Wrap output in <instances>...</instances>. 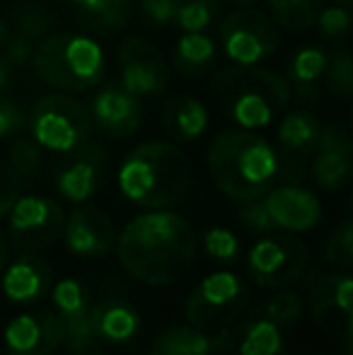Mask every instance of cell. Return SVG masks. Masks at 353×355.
Masks as SVG:
<instances>
[{
    "mask_svg": "<svg viewBox=\"0 0 353 355\" xmlns=\"http://www.w3.org/2000/svg\"><path fill=\"white\" fill-rule=\"evenodd\" d=\"M8 164L17 172V177L22 182L32 179L37 174L39 164H42V148L32 136H19L17 141H12L8 153Z\"/></svg>",
    "mask_w": 353,
    "mask_h": 355,
    "instance_id": "obj_34",
    "label": "cell"
},
{
    "mask_svg": "<svg viewBox=\"0 0 353 355\" xmlns=\"http://www.w3.org/2000/svg\"><path fill=\"white\" fill-rule=\"evenodd\" d=\"M19 196H22V179L10 167L8 159L0 157V220L10 213L12 203L17 201Z\"/></svg>",
    "mask_w": 353,
    "mask_h": 355,
    "instance_id": "obj_38",
    "label": "cell"
},
{
    "mask_svg": "<svg viewBox=\"0 0 353 355\" xmlns=\"http://www.w3.org/2000/svg\"><path fill=\"white\" fill-rule=\"evenodd\" d=\"M32 68L56 92L76 94L97 87L104 78V51L92 37L76 32L46 34L34 46Z\"/></svg>",
    "mask_w": 353,
    "mask_h": 355,
    "instance_id": "obj_5",
    "label": "cell"
},
{
    "mask_svg": "<svg viewBox=\"0 0 353 355\" xmlns=\"http://www.w3.org/2000/svg\"><path fill=\"white\" fill-rule=\"evenodd\" d=\"M325 85L327 92L334 94L336 99L346 102L353 94V61L346 51H334L327 56V68H325Z\"/></svg>",
    "mask_w": 353,
    "mask_h": 355,
    "instance_id": "obj_32",
    "label": "cell"
},
{
    "mask_svg": "<svg viewBox=\"0 0 353 355\" xmlns=\"http://www.w3.org/2000/svg\"><path fill=\"white\" fill-rule=\"evenodd\" d=\"M334 5H344V8H351L353 0H334Z\"/></svg>",
    "mask_w": 353,
    "mask_h": 355,
    "instance_id": "obj_46",
    "label": "cell"
},
{
    "mask_svg": "<svg viewBox=\"0 0 353 355\" xmlns=\"http://www.w3.org/2000/svg\"><path fill=\"white\" fill-rule=\"evenodd\" d=\"M5 263H8V244H5L3 234H0V273H3Z\"/></svg>",
    "mask_w": 353,
    "mask_h": 355,
    "instance_id": "obj_45",
    "label": "cell"
},
{
    "mask_svg": "<svg viewBox=\"0 0 353 355\" xmlns=\"http://www.w3.org/2000/svg\"><path fill=\"white\" fill-rule=\"evenodd\" d=\"M8 27L12 34H19V37L29 39V42H37V39H44L46 34H51L53 15L39 0H19L12 8V12H10Z\"/></svg>",
    "mask_w": 353,
    "mask_h": 355,
    "instance_id": "obj_29",
    "label": "cell"
},
{
    "mask_svg": "<svg viewBox=\"0 0 353 355\" xmlns=\"http://www.w3.org/2000/svg\"><path fill=\"white\" fill-rule=\"evenodd\" d=\"M92 126L107 138H128L143 123V99L121 87V83H109L92 97L87 109Z\"/></svg>",
    "mask_w": 353,
    "mask_h": 355,
    "instance_id": "obj_16",
    "label": "cell"
},
{
    "mask_svg": "<svg viewBox=\"0 0 353 355\" xmlns=\"http://www.w3.org/2000/svg\"><path fill=\"white\" fill-rule=\"evenodd\" d=\"M10 27H8V22H5L3 17H0V51H3V46L8 44V39H10Z\"/></svg>",
    "mask_w": 353,
    "mask_h": 355,
    "instance_id": "obj_44",
    "label": "cell"
},
{
    "mask_svg": "<svg viewBox=\"0 0 353 355\" xmlns=\"http://www.w3.org/2000/svg\"><path fill=\"white\" fill-rule=\"evenodd\" d=\"M0 355H3V353H0Z\"/></svg>",
    "mask_w": 353,
    "mask_h": 355,
    "instance_id": "obj_48",
    "label": "cell"
},
{
    "mask_svg": "<svg viewBox=\"0 0 353 355\" xmlns=\"http://www.w3.org/2000/svg\"><path fill=\"white\" fill-rule=\"evenodd\" d=\"M63 239L71 254L83 259H99L107 257L114 249L117 234L109 215L102 208L94 206H78L66 215L63 225Z\"/></svg>",
    "mask_w": 353,
    "mask_h": 355,
    "instance_id": "obj_20",
    "label": "cell"
},
{
    "mask_svg": "<svg viewBox=\"0 0 353 355\" xmlns=\"http://www.w3.org/2000/svg\"><path fill=\"white\" fill-rule=\"evenodd\" d=\"M310 261V249L291 232L261 237L247 254V271L259 288H283L302 276Z\"/></svg>",
    "mask_w": 353,
    "mask_h": 355,
    "instance_id": "obj_10",
    "label": "cell"
},
{
    "mask_svg": "<svg viewBox=\"0 0 353 355\" xmlns=\"http://www.w3.org/2000/svg\"><path fill=\"white\" fill-rule=\"evenodd\" d=\"M315 24L322 32V37L341 39L351 27V12H349V8H344V5H329V8L322 5V10L317 12Z\"/></svg>",
    "mask_w": 353,
    "mask_h": 355,
    "instance_id": "obj_37",
    "label": "cell"
},
{
    "mask_svg": "<svg viewBox=\"0 0 353 355\" xmlns=\"http://www.w3.org/2000/svg\"><path fill=\"white\" fill-rule=\"evenodd\" d=\"M305 302L298 293H276L264 304V319L276 324L278 329H293L300 324Z\"/></svg>",
    "mask_w": 353,
    "mask_h": 355,
    "instance_id": "obj_33",
    "label": "cell"
},
{
    "mask_svg": "<svg viewBox=\"0 0 353 355\" xmlns=\"http://www.w3.org/2000/svg\"><path fill=\"white\" fill-rule=\"evenodd\" d=\"M148 355H213V336L191 327H172L162 331Z\"/></svg>",
    "mask_w": 353,
    "mask_h": 355,
    "instance_id": "obj_28",
    "label": "cell"
},
{
    "mask_svg": "<svg viewBox=\"0 0 353 355\" xmlns=\"http://www.w3.org/2000/svg\"><path fill=\"white\" fill-rule=\"evenodd\" d=\"M24 126H27V116H24L22 109L12 99H5L0 94V141L19 133Z\"/></svg>",
    "mask_w": 353,
    "mask_h": 355,
    "instance_id": "obj_42",
    "label": "cell"
},
{
    "mask_svg": "<svg viewBox=\"0 0 353 355\" xmlns=\"http://www.w3.org/2000/svg\"><path fill=\"white\" fill-rule=\"evenodd\" d=\"M329 53L320 46H300L288 61V83L295 85V92L300 97L317 94V83L322 80L327 68Z\"/></svg>",
    "mask_w": 353,
    "mask_h": 355,
    "instance_id": "obj_27",
    "label": "cell"
},
{
    "mask_svg": "<svg viewBox=\"0 0 353 355\" xmlns=\"http://www.w3.org/2000/svg\"><path fill=\"white\" fill-rule=\"evenodd\" d=\"M94 336L104 343H128L141 331V314L123 300H102L92 304Z\"/></svg>",
    "mask_w": 353,
    "mask_h": 355,
    "instance_id": "obj_22",
    "label": "cell"
},
{
    "mask_svg": "<svg viewBox=\"0 0 353 355\" xmlns=\"http://www.w3.org/2000/svg\"><path fill=\"white\" fill-rule=\"evenodd\" d=\"M162 123L175 141L191 143L201 138L208 128V109L201 99L191 97V94H175L167 99L165 109H162Z\"/></svg>",
    "mask_w": 353,
    "mask_h": 355,
    "instance_id": "obj_23",
    "label": "cell"
},
{
    "mask_svg": "<svg viewBox=\"0 0 353 355\" xmlns=\"http://www.w3.org/2000/svg\"><path fill=\"white\" fill-rule=\"evenodd\" d=\"M218 46L206 32H184L175 46V68L184 78H198L213 66Z\"/></svg>",
    "mask_w": 353,
    "mask_h": 355,
    "instance_id": "obj_26",
    "label": "cell"
},
{
    "mask_svg": "<svg viewBox=\"0 0 353 355\" xmlns=\"http://www.w3.org/2000/svg\"><path fill=\"white\" fill-rule=\"evenodd\" d=\"M327 261L339 271H349L353 263V223L349 218L341 220L334 230H332L329 239H327Z\"/></svg>",
    "mask_w": 353,
    "mask_h": 355,
    "instance_id": "obj_35",
    "label": "cell"
},
{
    "mask_svg": "<svg viewBox=\"0 0 353 355\" xmlns=\"http://www.w3.org/2000/svg\"><path fill=\"white\" fill-rule=\"evenodd\" d=\"M320 133H322L320 119L310 112L286 114L276 128L278 143L288 150V155H298V157H305V155L315 153Z\"/></svg>",
    "mask_w": 353,
    "mask_h": 355,
    "instance_id": "obj_24",
    "label": "cell"
},
{
    "mask_svg": "<svg viewBox=\"0 0 353 355\" xmlns=\"http://www.w3.org/2000/svg\"><path fill=\"white\" fill-rule=\"evenodd\" d=\"M268 218L273 227L281 232L302 234L310 232L322 220V203L310 189H302L300 184H283L271 187L261 196Z\"/></svg>",
    "mask_w": 353,
    "mask_h": 355,
    "instance_id": "obj_17",
    "label": "cell"
},
{
    "mask_svg": "<svg viewBox=\"0 0 353 355\" xmlns=\"http://www.w3.org/2000/svg\"><path fill=\"white\" fill-rule=\"evenodd\" d=\"M29 136L42 150L68 155L89 141L92 119L83 102L66 92L44 94L27 116Z\"/></svg>",
    "mask_w": 353,
    "mask_h": 355,
    "instance_id": "obj_6",
    "label": "cell"
},
{
    "mask_svg": "<svg viewBox=\"0 0 353 355\" xmlns=\"http://www.w3.org/2000/svg\"><path fill=\"white\" fill-rule=\"evenodd\" d=\"M218 109L245 131L266 128L291 102V83L261 66H232L213 78Z\"/></svg>",
    "mask_w": 353,
    "mask_h": 355,
    "instance_id": "obj_4",
    "label": "cell"
},
{
    "mask_svg": "<svg viewBox=\"0 0 353 355\" xmlns=\"http://www.w3.org/2000/svg\"><path fill=\"white\" fill-rule=\"evenodd\" d=\"M351 288L353 281L349 271L320 273L310 288V309L317 327L325 329L329 336L351 343Z\"/></svg>",
    "mask_w": 353,
    "mask_h": 355,
    "instance_id": "obj_13",
    "label": "cell"
},
{
    "mask_svg": "<svg viewBox=\"0 0 353 355\" xmlns=\"http://www.w3.org/2000/svg\"><path fill=\"white\" fill-rule=\"evenodd\" d=\"M114 247L121 266L136 281L167 288L191 271L196 232L179 213L155 208L128 220Z\"/></svg>",
    "mask_w": 353,
    "mask_h": 355,
    "instance_id": "obj_1",
    "label": "cell"
},
{
    "mask_svg": "<svg viewBox=\"0 0 353 355\" xmlns=\"http://www.w3.org/2000/svg\"><path fill=\"white\" fill-rule=\"evenodd\" d=\"M8 218L10 244L19 254H34L49 249L63 234L66 211L49 196H19Z\"/></svg>",
    "mask_w": 353,
    "mask_h": 355,
    "instance_id": "obj_9",
    "label": "cell"
},
{
    "mask_svg": "<svg viewBox=\"0 0 353 355\" xmlns=\"http://www.w3.org/2000/svg\"><path fill=\"white\" fill-rule=\"evenodd\" d=\"M34 46L37 44L29 42V39L19 37V34H10L8 44L3 46V61L10 68H27L32 66V56H34Z\"/></svg>",
    "mask_w": 353,
    "mask_h": 355,
    "instance_id": "obj_41",
    "label": "cell"
},
{
    "mask_svg": "<svg viewBox=\"0 0 353 355\" xmlns=\"http://www.w3.org/2000/svg\"><path fill=\"white\" fill-rule=\"evenodd\" d=\"M5 355H53L63 346L61 319L51 309L17 314L5 327Z\"/></svg>",
    "mask_w": 353,
    "mask_h": 355,
    "instance_id": "obj_15",
    "label": "cell"
},
{
    "mask_svg": "<svg viewBox=\"0 0 353 355\" xmlns=\"http://www.w3.org/2000/svg\"><path fill=\"white\" fill-rule=\"evenodd\" d=\"M281 155L255 131L232 128L218 133L208 148L211 179L232 201L261 198L276 184Z\"/></svg>",
    "mask_w": 353,
    "mask_h": 355,
    "instance_id": "obj_2",
    "label": "cell"
},
{
    "mask_svg": "<svg viewBox=\"0 0 353 355\" xmlns=\"http://www.w3.org/2000/svg\"><path fill=\"white\" fill-rule=\"evenodd\" d=\"M107 174V153L99 143H85L66 155L53 184L56 191L71 203H85L99 191Z\"/></svg>",
    "mask_w": 353,
    "mask_h": 355,
    "instance_id": "obj_14",
    "label": "cell"
},
{
    "mask_svg": "<svg viewBox=\"0 0 353 355\" xmlns=\"http://www.w3.org/2000/svg\"><path fill=\"white\" fill-rule=\"evenodd\" d=\"M240 8H247V5H252V3H257V0H235Z\"/></svg>",
    "mask_w": 353,
    "mask_h": 355,
    "instance_id": "obj_47",
    "label": "cell"
},
{
    "mask_svg": "<svg viewBox=\"0 0 353 355\" xmlns=\"http://www.w3.org/2000/svg\"><path fill=\"white\" fill-rule=\"evenodd\" d=\"M51 300L56 317L63 327V346L71 355H104L102 341L94 336L92 300L85 283L78 278H63L51 285Z\"/></svg>",
    "mask_w": 353,
    "mask_h": 355,
    "instance_id": "obj_11",
    "label": "cell"
},
{
    "mask_svg": "<svg viewBox=\"0 0 353 355\" xmlns=\"http://www.w3.org/2000/svg\"><path fill=\"white\" fill-rule=\"evenodd\" d=\"M10 75H12V68L8 66V63L0 58V94L8 89V85H10Z\"/></svg>",
    "mask_w": 353,
    "mask_h": 355,
    "instance_id": "obj_43",
    "label": "cell"
},
{
    "mask_svg": "<svg viewBox=\"0 0 353 355\" xmlns=\"http://www.w3.org/2000/svg\"><path fill=\"white\" fill-rule=\"evenodd\" d=\"M268 17L288 32H307L315 27L317 12L322 10L325 0H266Z\"/></svg>",
    "mask_w": 353,
    "mask_h": 355,
    "instance_id": "obj_30",
    "label": "cell"
},
{
    "mask_svg": "<svg viewBox=\"0 0 353 355\" xmlns=\"http://www.w3.org/2000/svg\"><path fill=\"white\" fill-rule=\"evenodd\" d=\"M121 87L136 97H153L170 85V66L162 51L143 37H126L117 51Z\"/></svg>",
    "mask_w": 353,
    "mask_h": 355,
    "instance_id": "obj_12",
    "label": "cell"
},
{
    "mask_svg": "<svg viewBox=\"0 0 353 355\" xmlns=\"http://www.w3.org/2000/svg\"><path fill=\"white\" fill-rule=\"evenodd\" d=\"M3 295L12 304H34L51 290L53 271L46 259L37 254H19L12 263L3 268Z\"/></svg>",
    "mask_w": 353,
    "mask_h": 355,
    "instance_id": "obj_21",
    "label": "cell"
},
{
    "mask_svg": "<svg viewBox=\"0 0 353 355\" xmlns=\"http://www.w3.org/2000/svg\"><path fill=\"white\" fill-rule=\"evenodd\" d=\"M213 355H288L283 329L268 319H242L225 324L213 336Z\"/></svg>",
    "mask_w": 353,
    "mask_h": 355,
    "instance_id": "obj_18",
    "label": "cell"
},
{
    "mask_svg": "<svg viewBox=\"0 0 353 355\" xmlns=\"http://www.w3.org/2000/svg\"><path fill=\"white\" fill-rule=\"evenodd\" d=\"M247 288L237 273L213 271L189 293L184 317L201 331H218L237 317Z\"/></svg>",
    "mask_w": 353,
    "mask_h": 355,
    "instance_id": "obj_7",
    "label": "cell"
},
{
    "mask_svg": "<svg viewBox=\"0 0 353 355\" xmlns=\"http://www.w3.org/2000/svg\"><path fill=\"white\" fill-rule=\"evenodd\" d=\"M179 0H141V10L153 27L162 29L175 24Z\"/></svg>",
    "mask_w": 353,
    "mask_h": 355,
    "instance_id": "obj_40",
    "label": "cell"
},
{
    "mask_svg": "<svg viewBox=\"0 0 353 355\" xmlns=\"http://www.w3.org/2000/svg\"><path fill=\"white\" fill-rule=\"evenodd\" d=\"M221 15V0H179L175 24L182 32H206Z\"/></svg>",
    "mask_w": 353,
    "mask_h": 355,
    "instance_id": "obj_31",
    "label": "cell"
},
{
    "mask_svg": "<svg viewBox=\"0 0 353 355\" xmlns=\"http://www.w3.org/2000/svg\"><path fill=\"white\" fill-rule=\"evenodd\" d=\"M221 46L235 66H259L278 49V27L266 12L237 8L221 22Z\"/></svg>",
    "mask_w": 353,
    "mask_h": 355,
    "instance_id": "obj_8",
    "label": "cell"
},
{
    "mask_svg": "<svg viewBox=\"0 0 353 355\" xmlns=\"http://www.w3.org/2000/svg\"><path fill=\"white\" fill-rule=\"evenodd\" d=\"M240 220L250 232H257V234H268L276 230L271 223V218H268V211L261 198L245 201V206L240 208Z\"/></svg>",
    "mask_w": 353,
    "mask_h": 355,
    "instance_id": "obj_39",
    "label": "cell"
},
{
    "mask_svg": "<svg viewBox=\"0 0 353 355\" xmlns=\"http://www.w3.org/2000/svg\"><path fill=\"white\" fill-rule=\"evenodd\" d=\"M189 159L175 143L148 141L123 157L119 167V191L146 211L170 208L189 189Z\"/></svg>",
    "mask_w": 353,
    "mask_h": 355,
    "instance_id": "obj_3",
    "label": "cell"
},
{
    "mask_svg": "<svg viewBox=\"0 0 353 355\" xmlns=\"http://www.w3.org/2000/svg\"><path fill=\"white\" fill-rule=\"evenodd\" d=\"M87 29L97 34H117L131 22V0H71Z\"/></svg>",
    "mask_w": 353,
    "mask_h": 355,
    "instance_id": "obj_25",
    "label": "cell"
},
{
    "mask_svg": "<svg viewBox=\"0 0 353 355\" xmlns=\"http://www.w3.org/2000/svg\"><path fill=\"white\" fill-rule=\"evenodd\" d=\"M203 249L211 259L223 263H232L240 257V239L227 227H208L203 232Z\"/></svg>",
    "mask_w": 353,
    "mask_h": 355,
    "instance_id": "obj_36",
    "label": "cell"
},
{
    "mask_svg": "<svg viewBox=\"0 0 353 355\" xmlns=\"http://www.w3.org/2000/svg\"><path fill=\"white\" fill-rule=\"evenodd\" d=\"M353 169V141L344 123L322 126L320 141L312 159V179L325 191H336L351 179Z\"/></svg>",
    "mask_w": 353,
    "mask_h": 355,
    "instance_id": "obj_19",
    "label": "cell"
}]
</instances>
